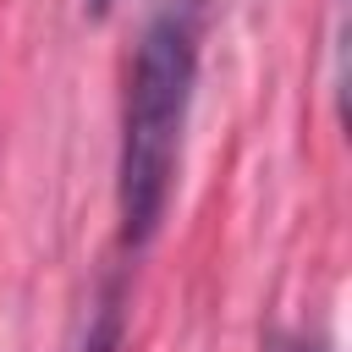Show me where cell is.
Returning <instances> with one entry per match:
<instances>
[{"instance_id":"obj_1","label":"cell","mask_w":352,"mask_h":352,"mask_svg":"<svg viewBox=\"0 0 352 352\" xmlns=\"http://www.w3.org/2000/svg\"><path fill=\"white\" fill-rule=\"evenodd\" d=\"M198 38H204V0H160L132 50L121 154H116V214H121V242L132 253L154 242L170 209L187 110L198 88Z\"/></svg>"},{"instance_id":"obj_2","label":"cell","mask_w":352,"mask_h":352,"mask_svg":"<svg viewBox=\"0 0 352 352\" xmlns=\"http://www.w3.org/2000/svg\"><path fill=\"white\" fill-rule=\"evenodd\" d=\"M77 352H121V292H104Z\"/></svg>"},{"instance_id":"obj_3","label":"cell","mask_w":352,"mask_h":352,"mask_svg":"<svg viewBox=\"0 0 352 352\" xmlns=\"http://www.w3.org/2000/svg\"><path fill=\"white\" fill-rule=\"evenodd\" d=\"M270 352H330V346H324L319 336H275Z\"/></svg>"},{"instance_id":"obj_4","label":"cell","mask_w":352,"mask_h":352,"mask_svg":"<svg viewBox=\"0 0 352 352\" xmlns=\"http://www.w3.org/2000/svg\"><path fill=\"white\" fill-rule=\"evenodd\" d=\"M110 6H116V0H82V11H88V16H110Z\"/></svg>"}]
</instances>
